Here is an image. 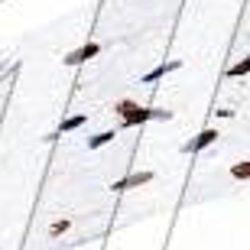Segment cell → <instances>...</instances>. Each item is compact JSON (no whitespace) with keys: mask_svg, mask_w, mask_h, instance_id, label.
<instances>
[{"mask_svg":"<svg viewBox=\"0 0 250 250\" xmlns=\"http://www.w3.org/2000/svg\"><path fill=\"white\" fill-rule=\"evenodd\" d=\"M231 176L234 179H250V159H247V163H234V166H231Z\"/></svg>","mask_w":250,"mask_h":250,"instance_id":"obj_5","label":"cell"},{"mask_svg":"<svg viewBox=\"0 0 250 250\" xmlns=\"http://www.w3.org/2000/svg\"><path fill=\"white\" fill-rule=\"evenodd\" d=\"M244 72H250V59H247V62H237L231 68V75H244Z\"/></svg>","mask_w":250,"mask_h":250,"instance_id":"obj_8","label":"cell"},{"mask_svg":"<svg viewBox=\"0 0 250 250\" xmlns=\"http://www.w3.org/2000/svg\"><path fill=\"white\" fill-rule=\"evenodd\" d=\"M82 124H84V117H68V121L62 124V133H65V130H75V127H82Z\"/></svg>","mask_w":250,"mask_h":250,"instance_id":"obj_7","label":"cell"},{"mask_svg":"<svg viewBox=\"0 0 250 250\" xmlns=\"http://www.w3.org/2000/svg\"><path fill=\"white\" fill-rule=\"evenodd\" d=\"M68 228H72V221H68V218H59V221L49 224V237H59V234H65Z\"/></svg>","mask_w":250,"mask_h":250,"instance_id":"obj_4","label":"cell"},{"mask_svg":"<svg viewBox=\"0 0 250 250\" xmlns=\"http://www.w3.org/2000/svg\"><path fill=\"white\" fill-rule=\"evenodd\" d=\"M214 140H218V130H205L202 137H198V140H192V143L186 146V153H198V149H205L208 143H214Z\"/></svg>","mask_w":250,"mask_h":250,"instance_id":"obj_2","label":"cell"},{"mask_svg":"<svg viewBox=\"0 0 250 250\" xmlns=\"http://www.w3.org/2000/svg\"><path fill=\"white\" fill-rule=\"evenodd\" d=\"M114 140V133L107 130V133H98V137H91L88 140V149H98V146H104V143H111Z\"/></svg>","mask_w":250,"mask_h":250,"instance_id":"obj_6","label":"cell"},{"mask_svg":"<svg viewBox=\"0 0 250 250\" xmlns=\"http://www.w3.org/2000/svg\"><path fill=\"white\" fill-rule=\"evenodd\" d=\"M94 52H98V46H84V49H78V52H72L65 62H68V65H78V62H84L88 56H94Z\"/></svg>","mask_w":250,"mask_h":250,"instance_id":"obj_3","label":"cell"},{"mask_svg":"<svg viewBox=\"0 0 250 250\" xmlns=\"http://www.w3.org/2000/svg\"><path fill=\"white\" fill-rule=\"evenodd\" d=\"M0 68H3V65H0Z\"/></svg>","mask_w":250,"mask_h":250,"instance_id":"obj_9","label":"cell"},{"mask_svg":"<svg viewBox=\"0 0 250 250\" xmlns=\"http://www.w3.org/2000/svg\"><path fill=\"white\" fill-rule=\"evenodd\" d=\"M149 172H140V176H127V179H121V182H114V192H127V188H137V186H143V182H149Z\"/></svg>","mask_w":250,"mask_h":250,"instance_id":"obj_1","label":"cell"}]
</instances>
